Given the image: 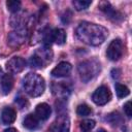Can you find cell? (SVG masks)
Here are the masks:
<instances>
[{
	"mask_svg": "<svg viewBox=\"0 0 132 132\" xmlns=\"http://www.w3.org/2000/svg\"><path fill=\"white\" fill-rule=\"evenodd\" d=\"M75 34L76 37L84 43L89 45H99L106 39L108 31L100 25L89 22H81L77 26Z\"/></svg>",
	"mask_w": 132,
	"mask_h": 132,
	"instance_id": "6da1fadb",
	"label": "cell"
},
{
	"mask_svg": "<svg viewBox=\"0 0 132 132\" xmlns=\"http://www.w3.org/2000/svg\"><path fill=\"white\" fill-rule=\"evenodd\" d=\"M23 87L28 95L31 97H38L43 94L45 82L43 77L36 73H28L23 79Z\"/></svg>",
	"mask_w": 132,
	"mask_h": 132,
	"instance_id": "7a4b0ae2",
	"label": "cell"
},
{
	"mask_svg": "<svg viewBox=\"0 0 132 132\" xmlns=\"http://www.w3.org/2000/svg\"><path fill=\"white\" fill-rule=\"evenodd\" d=\"M100 69V65L94 60H87L78 65V72L82 81L88 82L94 78Z\"/></svg>",
	"mask_w": 132,
	"mask_h": 132,
	"instance_id": "3957f363",
	"label": "cell"
},
{
	"mask_svg": "<svg viewBox=\"0 0 132 132\" xmlns=\"http://www.w3.org/2000/svg\"><path fill=\"white\" fill-rule=\"evenodd\" d=\"M53 53L51 52L50 47H44L42 50H39L35 53L34 56L30 59V65L34 68H41L44 67L47 63L52 61Z\"/></svg>",
	"mask_w": 132,
	"mask_h": 132,
	"instance_id": "277c9868",
	"label": "cell"
},
{
	"mask_svg": "<svg viewBox=\"0 0 132 132\" xmlns=\"http://www.w3.org/2000/svg\"><path fill=\"white\" fill-rule=\"evenodd\" d=\"M65 41H66V33L64 32L63 29H54L47 32L44 36V42H45L46 47H48L52 42H55L61 45Z\"/></svg>",
	"mask_w": 132,
	"mask_h": 132,
	"instance_id": "5b68a950",
	"label": "cell"
},
{
	"mask_svg": "<svg viewBox=\"0 0 132 132\" xmlns=\"http://www.w3.org/2000/svg\"><path fill=\"white\" fill-rule=\"evenodd\" d=\"M123 55V43L121 39H113L106 51V56L111 61H118Z\"/></svg>",
	"mask_w": 132,
	"mask_h": 132,
	"instance_id": "8992f818",
	"label": "cell"
},
{
	"mask_svg": "<svg viewBox=\"0 0 132 132\" xmlns=\"http://www.w3.org/2000/svg\"><path fill=\"white\" fill-rule=\"evenodd\" d=\"M92 99L97 105H104L111 99V93L107 87L101 86L93 93Z\"/></svg>",
	"mask_w": 132,
	"mask_h": 132,
	"instance_id": "52a82bcc",
	"label": "cell"
},
{
	"mask_svg": "<svg viewBox=\"0 0 132 132\" xmlns=\"http://www.w3.org/2000/svg\"><path fill=\"white\" fill-rule=\"evenodd\" d=\"M70 122L67 116H59L56 121L52 124L50 128V132H69Z\"/></svg>",
	"mask_w": 132,
	"mask_h": 132,
	"instance_id": "ba28073f",
	"label": "cell"
},
{
	"mask_svg": "<svg viewBox=\"0 0 132 132\" xmlns=\"http://www.w3.org/2000/svg\"><path fill=\"white\" fill-rule=\"evenodd\" d=\"M26 61L21 57H13L6 63V69L11 73H20L24 70Z\"/></svg>",
	"mask_w": 132,
	"mask_h": 132,
	"instance_id": "9c48e42d",
	"label": "cell"
},
{
	"mask_svg": "<svg viewBox=\"0 0 132 132\" xmlns=\"http://www.w3.org/2000/svg\"><path fill=\"white\" fill-rule=\"evenodd\" d=\"M71 69H72V66L70 63L61 62L52 70L51 74L55 77H64V76H68L70 74Z\"/></svg>",
	"mask_w": 132,
	"mask_h": 132,
	"instance_id": "30bf717a",
	"label": "cell"
},
{
	"mask_svg": "<svg viewBox=\"0 0 132 132\" xmlns=\"http://www.w3.org/2000/svg\"><path fill=\"white\" fill-rule=\"evenodd\" d=\"M99 8H100L110 20H112V21H114V22H118V21H120V20L123 19L122 14H121L119 11H117L108 2H101V3L99 4Z\"/></svg>",
	"mask_w": 132,
	"mask_h": 132,
	"instance_id": "8fae6325",
	"label": "cell"
},
{
	"mask_svg": "<svg viewBox=\"0 0 132 132\" xmlns=\"http://www.w3.org/2000/svg\"><path fill=\"white\" fill-rule=\"evenodd\" d=\"M51 113H52V109H51L50 105L46 103H40L35 108V116L41 121L47 120L50 118Z\"/></svg>",
	"mask_w": 132,
	"mask_h": 132,
	"instance_id": "7c38bea8",
	"label": "cell"
},
{
	"mask_svg": "<svg viewBox=\"0 0 132 132\" xmlns=\"http://www.w3.org/2000/svg\"><path fill=\"white\" fill-rule=\"evenodd\" d=\"M16 112L12 107H5L1 113V120L4 124H11L15 121Z\"/></svg>",
	"mask_w": 132,
	"mask_h": 132,
	"instance_id": "4fadbf2b",
	"label": "cell"
},
{
	"mask_svg": "<svg viewBox=\"0 0 132 132\" xmlns=\"http://www.w3.org/2000/svg\"><path fill=\"white\" fill-rule=\"evenodd\" d=\"M23 125H24L25 128H27L29 130H35L39 126V119L33 113H29L24 119Z\"/></svg>",
	"mask_w": 132,
	"mask_h": 132,
	"instance_id": "5bb4252c",
	"label": "cell"
},
{
	"mask_svg": "<svg viewBox=\"0 0 132 132\" xmlns=\"http://www.w3.org/2000/svg\"><path fill=\"white\" fill-rule=\"evenodd\" d=\"M13 87V77L11 74H4L1 78V88L3 91V94L10 93L11 89Z\"/></svg>",
	"mask_w": 132,
	"mask_h": 132,
	"instance_id": "9a60e30c",
	"label": "cell"
},
{
	"mask_svg": "<svg viewBox=\"0 0 132 132\" xmlns=\"http://www.w3.org/2000/svg\"><path fill=\"white\" fill-rule=\"evenodd\" d=\"M24 39V34L22 31H18V32H11L8 35V42L13 45V46H18L23 42Z\"/></svg>",
	"mask_w": 132,
	"mask_h": 132,
	"instance_id": "2e32d148",
	"label": "cell"
},
{
	"mask_svg": "<svg viewBox=\"0 0 132 132\" xmlns=\"http://www.w3.org/2000/svg\"><path fill=\"white\" fill-rule=\"evenodd\" d=\"M116 88V93L118 95L119 98H124V97H127L130 93L129 89L125 86V85H122V84H116L114 86Z\"/></svg>",
	"mask_w": 132,
	"mask_h": 132,
	"instance_id": "e0dca14e",
	"label": "cell"
},
{
	"mask_svg": "<svg viewBox=\"0 0 132 132\" xmlns=\"http://www.w3.org/2000/svg\"><path fill=\"white\" fill-rule=\"evenodd\" d=\"M72 3L76 10H85L92 4V1H90V0H74Z\"/></svg>",
	"mask_w": 132,
	"mask_h": 132,
	"instance_id": "ac0fdd59",
	"label": "cell"
},
{
	"mask_svg": "<svg viewBox=\"0 0 132 132\" xmlns=\"http://www.w3.org/2000/svg\"><path fill=\"white\" fill-rule=\"evenodd\" d=\"M76 113L80 117H87L92 113V109L87 104H79L76 108Z\"/></svg>",
	"mask_w": 132,
	"mask_h": 132,
	"instance_id": "d6986e66",
	"label": "cell"
},
{
	"mask_svg": "<svg viewBox=\"0 0 132 132\" xmlns=\"http://www.w3.org/2000/svg\"><path fill=\"white\" fill-rule=\"evenodd\" d=\"M95 127V121L94 120H84L80 122V129L82 131H90L91 129H93Z\"/></svg>",
	"mask_w": 132,
	"mask_h": 132,
	"instance_id": "ffe728a7",
	"label": "cell"
},
{
	"mask_svg": "<svg viewBox=\"0 0 132 132\" xmlns=\"http://www.w3.org/2000/svg\"><path fill=\"white\" fill-rule=\"evenodd\" d=\"M6 6H7L8 10H10L12 12H16L21 8V2L16 1V0H8L6 2Z\"/></svg>",
	"mask_w": 132,
	"mask_h": 132,
	"instance_id": "44dd1931",
	"label": "cell"
},
{
	"mask_svg": "<svg viewBox=\"0 0 132 132\" xmlns=\"http://www.w3.org/2000/svg\"><path fill=\"white\" fill-rule=\"evenodd\" d=\"M15 103H16V105L20 107V109L26 108V106L28 105V101H27L25 98H22V97L16 98V99H15Z\"/></svg>",
	"mask_w": 132,
	"mask_h": 132,
	"instance_id": "7402d4cb",
	"label": "cell"
},
{
	"mask_svg": "<svg viewBox=\"0 0 132 132\" xmlns=\"http://www.w3.org/2000/svg\"><path fill=\"white\" fill-rule=\"evenodd\" d=\"M124 111L126 113V116L128 118H131L132 116V107H131V101H128L125 105H124Z\"/></svg>",
	"mask_w": 132,
	"mask_h": 132,
	"instance_id": "603a6c76",
	"label": "cell"
},
{
	"mask_svg": "<svg viewBox=\"0 0 132 132\" xmlns=\"http://www.w3.org/2000/svg\"><path fill=\"white\" fill-rule=\"evenodd\" d=\"M4 132H18V130L14 129V128H8V129H6Z\"/></svg>",
	"mask_w": 132,
	"mask_h": 132,
	"instance_id": "cb8c5ba5",
	"label": "cell"
},
{
	"mask_svg": "<svg viewBox=\"0 0 132 132\" xmlns=\"http://www.w3.org/2000/svg\"><path fill=\"white\" fill-rule=\"evenodd\" d=\"M98 132H107V131H106V130H104V129H100Z\"/></svg>",
	"mask_w": 132,
	"mask_h": 132,
	"instance_id": "d4e9b609",
	"label": "cell"
},
{
	"mask_svg": "<svg viewBox=\"0 0 132 132\" xmlns=\"http://www.w3.org/2000/svg\"><path fill=\"white\" fill-rule=\"evenodd\" d=\"M2 74V69H1V67H0V75Z\"/></svg>",
	"mask_w": 132,
	"mask_h": 132,
	"instance_id": "484cf974",
	"label": "cell"
},
{
	"mask_svg": "<svg viewBox=\"0 0 132 132\" xmlns=\"http://www.w3.org/2000/svg\"><path fill=\"white\" fill-rule=\"evenodd\" d=\"M84 132H89V131H84Z\"/></svg>",
	"mask_w": 132,
	"mask_h": 132,
	"instance_id": "4316f807",
	"label": "cell"
}]
</instances>
